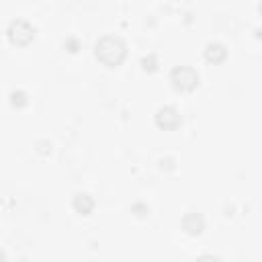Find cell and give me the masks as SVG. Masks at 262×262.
I'll return each instance as SVG.
<instances>
[{"instance_id":"cell-1","label":"cell","mask_w":262,"mask_h":262,"mask_svg":"<svg viewBox=\"0 0 262 262\" xmlns=\"http://www.w3.org/2000/svg\"><path fill=\"white\" fill-rule=\"evenodd\" d=\"M94 55L100 63H104L106 68H117L121 66V61L127 55V45L121 37L115 35H104L96 41L94 45Z\"/></svg>"},{"instance_id":"cell-2","label":"cell","mask_w":262,"mask_h":262,"mask_svg":"<svg viewBox=\"0 0 262 262\" xmlns=\"http://www.w3.org/2000/svg\"><path fill=\"white\" fill-rule=\"evenodd\" d=\"M170 80H172V86L180 92H190L199 86V74L188 66L174 68L172 74H170Z\"/></svg>"},{"instance_id":"cell-3","label":"cell","mask_w":262,"mask_h":262,"mask_svg":"<svg viewBox=\"0 0 262 262\" xmlns=\"http://www.w3.org/2000/svg\"><path fill=\"white\" fill-rule=\"evenodd\" d=\"M35 37V29L27 20H12L8 27V39L14 45H27Z\"/></svg>"},{"instance_id":"cell-4","label":"cell","mask_w":262,"mask_h":262,"mask_svg":"<svg viewBox=\"0 0 262 262\" xmlns=\"http://www.w3.org/2000/svg\"><path fill=\"white\" fill-rule=\"evenodd\" d=\"M180 113L174 108V106H164V108H160L158 111V115H156V123H158V127H162V129H176L178 125H180Z\"/></svg>"},{"instance_id":"cell-5","label":"cell","mask_w":262,"mask_h":262,"mask_svg":"<svg viewBox=\"0 0 262 262\" xmlns=\"http://www.w3.org/2000/svg\"><path fill=\"white\" fill-rule=\"evenodd\" d=\"M203 227H205L203 217L196 215V213H188V215L182 219V229H184L186 233H190V235H199V233L203 231Z\"/></svg>"},{"instance_id":"cell-6","label":"cell","mask_w":262,"mask_h":262,"mask_svg":"<svg viewBox=\"0 0 262 262\" xmlns=\"http://www.w3.org/2000/svg\"><path fill=\"white\" fill-rule=\"evenodd\" d=\"M74 209H76L80 215H90L92 209H94V201H92L88 194H76V196H74Z\"/></svg>"},{"instance_id":"cell-7","label":"cell","mask_w":262,"mask_h":262,"mask_svg":"<svg viewBox=\"0 0 262 262\" xmlns=\"http://www.w3.org/2000/svg\"><path fill=\"white\" fill-rule=\"evenodd\" d=\"M2 258H4V252H2V250H0V260H2Z\"/></svg>"}]
</instances>
